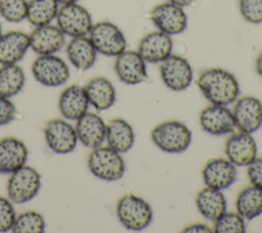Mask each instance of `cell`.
Listing matches in <instances>:
<instances>
[{"label": "cell", "instance_id": "1", "mask_svg": "<svg viewBox=\"0 0 262 233\" xmlns=\"http://www.w3.org/2000/svg\"><path fill=\"white\" fill-rule=\"evenodd\" d=\"M196 84L211 104L228 106L234 103L239 95V84L235 76L222 68H210L203 71Z\"/></svg>", "mask_w": 262, "mask_h": 233}, {"label": "cell", "instance_id": "2", "mask_svg": "<svg viewBox=\"0 0 262 233\" xmlns=\"http://www.w3.org/2000/svg\"><path fill=\"white\" fill-rule=\"evenodd\" d=\"M154 144L162 151L178 154L185 151L192 139L190 129L181 121L168 120L159 123L150 131Z\"/></svg>", "mask_w": 262, "mask_h": 233}, {"label": "cell", "instance_id": "3", "mask_svg": "<svg viewBox=\"0 0 262 233\" xmlns=\"http://www.w3.org/2000/svg\"><path fill=\"white\" fill-rule=\"evenodd\" d=\"M116 211L120 223L131 231L144 230L152 220L149 203L132 193H127L118 200Z\"/></svg>", "mask_w": 262, "mask_h": 233}, {"label": "cell", "instance_id": "4", "mask_svg": "<svg viewBox=\"0 0 262 233\" xmlns=\"http://www.w3.org/2000/svg\"><path fill=\"white\" fill-rule=\"evenodd\" d=\"M87 165L97 179L113 182L120 180L125 173V162L121 153L108 146H98L89 153Z\"/></svg>", "mask_w": 262, "mask_h": 233}, {"label": "cell", "instance_id": "5", "mask_svg": "<svg viewBox=\"0 0 262 233\" xmlns=\"http://www.w3.org/2000/svg\"><path fill=\"white\" fill-rule=\"evenodd\" d=\"M41 188V176L30 165H23L10 173L7 195L12 203L23 204L32 200Z\"/></svg>", "mask_w": 262, "mask_h": 233}, {"label": "cell", "instance_id": "6", "mask_svg": "<svg viewBox=\"0 0 262 233\" xmlns=\"http://www.w3.org/2000/svg\"><path fill=\"white\" fill-rule=\"evenodd\" d=\"M88 35L96 51L106 56H117L127 47L124 33L117 25L108 21L93 24Z\"/></svg>", "mask_w": 262, "mask_h": 233}, {"label": "cell", "instance_id": "7", "mask_svg": "<svg viewBox=\"0 0 262 233\" xmlns=\"http://www.w3.org/2000/svg\"><path fill=\"white\" fill-rule=\"evenodd\" d=\"M31 70L36 81L48 87L61 86L70 78L68 64L55 53L38 55L34 60Z\"/></svg>", "mask_w": 262, "mask_h": 233}, {"label": "cell", "instance_id": "8", "mask_svg": "<svg viewBox=\"0 0 262 233\" xmlns=\"http://www.w3.org/2000/svg\"><path fill=\"white\" fill-rule=\"evenodd\" d=\"M55 20L60 31L71 38L87 36L93 26L90 12L78 2L59 6Z\"/></svg>", "mask_w": 262, "mask_h": 233}, {"label": "cell", "instance_id": "9", "mask_svg": "<svg viewBox=\"0 0 262 233\" xmlns=\"http://www.w3.org/2000/svg\"><path fill=\"white\" fill-rule=\"evenodd\" d=\"M159 70L164 84L174 91L186 89L193 79L190 64L181 55L170 54L160 63Z\"/></svg>", "mask_w": 262, "mask_h": 233}, {"label": "cell", "instance_id": "10", "mask_svg": "<svg viewBox=\"0 0 262 233\" xmlns=\"http://www.w3.org/2000/svg\"><path fill=\"white\" fill-rule=\"evenodd\" d=\"M44 138L48 148L56 154L73 152L78 142L75 127L64 119L59 118L46 122Z\"/></svg>", "mask_w": 262, "mask_h": 233}, {"label": "cell", "instance_id": "11", "mask_svg": "<svg viewBox=\"0 0 262 233\" xmlns=\"http://www.w3.org/2000/svg\"><path fill=\"white\" fill-rule=\"evenodd\" d=\"M150 20L159 31L170 36L184 32L187 27L183 7L169 1L156 5L150 11Z\"/></svg>", "mask_w": 262, "mask_h": 233}, {"label": "cell", "instance_id": "12", "mask_svg": "<svg viewBox=\"0 0 262 233\" xmlns=\"http://www.w3.org/2000/svg\"><path fill=\"white\" fill-rule=\"evenodd\" d=\"M235 128L239 131L253 133L262 125V103L256 96L237 98L233 107Z\"/></svg>", "mask_w": 262, "mask_h": 233}, {"label": "cell", "instance_id": "13", "mask_svg": "<svg viewBox=\"0 0 262 233\" xmlns=\"http://www.w3.org/2000/svg\"><path fill=\"white\" fill-rule=\"evenodd\" d=\"M200 124L204 131L212 135L230 133L235 128L232 111L223 105H209L200 113Z\"/></svg>", "mask_w": 262, "mask_h": 233}, {"label": "cell", "instance_id": "14", "mask_svg": "<svg viewBox=\"0 0 262 233\" xmlns=\"http://www.w3.org/2000/svg\"><path fill=\"white\" fill-rule=\"evenodd\" d=\"M115 71L118 78L129 85H135L145 81L148 76L144 60L138 51L127 50L116 56Z\"/></svg>", "mask_w": 262, "mask_h": 233}, {"label": "cell", "instance_id": "15", "mask_svg": "<svg viewBox=\"0 0 262 233\" xmlns=\"http://www.w3.org/2000/svg\"><path fill=\"white\" fill-rule=\"evenodd\" d=\"M202 176L206 186L224 190L234 183L236 179V168L227 158H211L204 165Z\"/></svg>", "mask_w": 262, "mask_h": 233}, {"label": "cell", "instance_id": "16", "mask_svg": "<svg viewBox=\"0 0 262 233\" xmlns=\"http://www.w3.org/2000/svg\"><path fill=\"white\" fill-rule=\"evenodd\" d=\"M30 48L40 54H54L66 44V35L57 26H37L29 34Z\"/></svg>", "mask_w": 262, "mask_h": 233}, {"label": "cell", "instance_id": "17", "mask_svg": "<svg viewBox=\"0 0 262 233\" xmlns=\"http://www.w3.org/2000/svg\"><path fill=\"white\" fill-rule=\"evenodd\" d=\"M173 41L170 35L152 31L143 36L138 44V53L145 63L160 64L172 54Z\"/></svg>", "mask_w": 262, "mask_h": 233}, {"label": "cell", "instance_id": "18", "mask_svg": "<svg viewBox=\"0 0 262 233\" xmlns=\"http://www.w3.org/2000/svg\"><path fill=\"white\" fill-rule=\"evenodd\" d=\"M257 144L251 133H232L225 142L227 159L235 166H247L257 157Z\"/></svg>", "mask_w": 262, "mask_h": 233}, {"label": "cell", "instance_id": "19", "mask_svg": "<svg viewBox=\"0 0 262 233\" xmlns=\"http://www.w3.org/2000/svg\"><path fill=\"white\" fill-rule=\"evenodd\" d=\"M105 127L103 119L96 113L86 112L76 120V133L78 141L90 149L101 146L105 140Z\"/></svg>", "mask_w": 262, "mask_h": 233}, {"label": "cell", "instance_id": "20", "mask_svg": "<svg viewBox=\"0 0 262 233\" xmlns=\"http://www.w3.org/2000/svg\"><path fill=\"white\" fill-rule=\"evenodd\" d=\"M89 101L84 86L72 84L66 87L58 99V109L63 118L77 120L87 112Z\"/></svg>", "mask_w": 262, "mask_h": 233}, {"label": "cell", "instance_id": "21", "mask_svg": "<svg viewBox=\"0 0 262 233\" xmlns=\"http://www.w3.org/2000/svg\"><path fill=\"white\" fill-rule=\"evenodd\" d=\"M26 144L14 137L0 140V173H11L26 164L28 159Z\"/></svg>", "mask_w": 262, "mask_h": 233}, {"label": "cell", "instance_id": "22", "mask_svg": "<svg viewBox=\"0 0 262 233\" xmlns=\"http://www.w3.org/2000/svg\"><path fill=\"white\" fill-rule=\"evenodd\" d=\"M30 48V37L21 31H9L0 37V64H17Z\"/></svg>", "mask_w": 262, "mask_h": 233}, {"label": "cell", "instance_id": "23", "mask_svg": "<svg viewBox=\"0 0 262 233\" xmlns=\"http://www.w3.org/2000/svg\"><path fill=\"white\" fill-rule=\"evenodd\" d=\"M70 63L80 71L90 69L96 61L97 51L87 36L73 37L66 46Z\"/></svg>", "mask_w": 262, "mask_h": 233}, {"label": "cell", "instance_id": "24", "mask_svg": "<svg viewBox=\"0 0 262 233\" xmlns=\"http://www.w3.org/2000/svg\"><path fill=\"white\" fill-rule=\"evenodd\" d=\"M89 104L97 111L111 108L116 102V89L113 83L105 77H94L84 86Z\"/></svg>", "mask_w": 262, "mask_h": 233}, {"label": "cell", "instance_id": "25", "mask_svg": "<svg viewBox=\"0 0 262 233\" xmlns=\"http://www.w3.org/2000/svg\"><path fill=\"white\" fill-rule=\"evenodd\" d=\"M107 146L119 153H126L134 145L135 134L132 126L123 118L110 120L105 127Z\"/></svg>", "mask_w": 262, "mask_h": 233}, {"label": "cell", "instance_id": "26", "mask_svg": "<svg viewBox=\"0 0 262 233\" xmlns=\"http://www.w3.org/2000/svg\"><path fill=\"white\" fill-rule=\"evenodd\" d=\"M195 204L200 213L212 222L226 210V199L221 190L208 186L198 192Z\"/></svg>", "mask_w": 262, "mask_h": 233}, {"label": "cell", "instance_id": "27", "mask_svg": "<svg viewBox=\"0 0 262 233\" xmlns=\"http://www.w3.org/2000/svg\"><path fill=\"white\" fill-rule=\"evenodd\" d=\"M236 211L246 220L262 213V189L251 185L239 191L235 200Z\"/></svg>", "mask_w": 262, "mask_h": 233}, {"label": "cell", "instance_id": "28", "mask_svg": "<svg viewBox=\"0 0 262 233\" xmlns=\"http://www.w3.org/2000/svg\"><path fill=\"white\" fill-rule=\"evenodd\" d=\"M26 75L17 64L1 65L0 67V95L11 98L24 87Z\"/></svg>", "mask_w": 262, "mask_h": 233}, {"label": "cell", "instance_id": "29", "mask_svg": "<svg viewBox=\"0 0 262 233\" xmlns=\"http://www.w3.org/2000/svg\"><path fill=\"white\" fill-rule=\"evenodd\" d=\"M58 5L56 0H30L27 20L35 27L50 24L56 17Z\"/></svg>", "mask_w": 262, "mask_h": 233}, {"label": "cell", "instance_id": "30", "mask_svg": "<svg viewBox=\"0 0 262 233\" xmlns=\"http://www.w3.org/2000/svg\"><path fill=\"white\" fill-rule=\"evenodd\" d=\"M11 231L14 233H42L45 231L44 217L36 210H27L15 217Z\"/></svg>", "mask_w": 262, "mask_h": 233}, {"label": "cell", "instance_id": "31", "mask_svg": "<svg viewBox=\"0 0 262 233\" xmlns=\"http://www.w3.org/2000/svg\"><path fill=\"white\" fill-rule=\"evenodd\" d=\"M246 231L245 219L236 211H224L214 221L215 233H244Z\"/></svg>", "mask_w": 262, "mask_h": 233}, {"label": "cell", "instance_id": "32", "mask_svg": "<svg viewBox=\"0 0 262 233\" xmlns=\"http://www.w3.org/2000/svg\"><path fill=\"white\" fill-rule=\"evenodd\" d=\"M27 0H0V15L9 23H20L27 18Z\"/></svg>", "mask_w": 262, "mask_h": 233}, {"label": "cell", "instance_id": "33", "mask_svg": "<svg viewBox=\"0 0 262 233\" xmlns=\"http://www.w3.org/2000/svg\"><path fill=\"white\" fill-rule=\"evenodd\" d=\"M243 18L251 24L262 23V0H238Z\"/></svg>", "mask_w": 262, "mask_h": 233}, {"label": "cell", "instance_id": "34", "mask_svg": "<svg viewBox=\"0 0 262 233\" xmlns=\"http://www.w3.org/2000/svg\"><path fill=\"white\" fill-rule=\"evenodd\" d=\"M16 213L9 198L0 195V232L11 230Z\"/></svg>", "mask_w": 262, "mask_h": 233}, {"label": "cell", "instance_id": "35", "mask_svg": "<svg viewBox=\"0 0 262 233\" xmlns=\"http://www.w3.org/2000/svg\"><path fill=\"white\" fill-rule=\"evenodd\" d=\"M16 116V108L9 98L0 95V126L8 124Z\"/></svg>", "mask_w": 262, "mask_h": 233}, {"label": "cell", "instance_id": "36", "mask_svg": "<svg viewBox=\"0 0 262 233\" xmlns=\"http://www.w3.org/2000/svg\"><path fill=\"white\" fill-rule=\"evenodd\" d=\"M247 166V174L251 184L262 189V157H256Z\"/></svg>", "mask_w": 262, "mask_h": 233}, {"label": "cell", "instance_id": "37", "mask_svg": "<svg viewBox=\"0 0 262 233\" xmlns=\"http://www.w3.org/2000/svg\"><path fill=\"white\" fill-rule=\"evenodd\" d=\"M182 232H185V233H192V232L193 233H210V232H213V229L204 223H193V224H190V225L184 227L182 229Z\"/></svg>", "mask_w": 262, "mask_h": 233}, {"label": "cell", "instance_id": "38", "mask_svg": "<svg viewBox=\"0 0 262 233\" xmlns=\"http://www.w3.org/2000/svg\"><path fill=\"white\" fill-rule=\"evenodd\" d=\"M255 69H256V72L257 74L262 77V51L258 54V56L256 57V61H255Z\"/></svg>", "mask_w": 262, "mask_h": 233}, {"label": "cell", "instance_id": "39", "mask_svg": "<svg viewBox=\"0 0 262 233\" xmlns=\"http://www.w3.org/2000/svg\"><path fill=\"white\" fill-rule=\"evenodd\" d=\"M168 1L172 2V3L176 4V5H179L181 7L187 6V5H189L192 2V0H168Z\"/></svg>", "mask_w": 262, "mask_h": 233}, {"label": "cell", "instance_id": "40", "mask_svg": "<svg viewBox=\"0 0 262 233\" xmlns=\"http://www.w3.org/2000/svg\"><path fill=\"white\" fill-rule=\"evenodd\" d=\"M58 4H70V3H77L79 0H56Z\"/></svg>", "mask_w": 262, "mask_h": 233}, {"label": "cell", "instance_id": "41", "mask_svg": "<svg viewBox=\"0 0 262 233\" xmlns=\"http://www.w3.org/2000/svg\"><path fill=\"white\" fill-rule=\"evenodd\" d=\"M2 34H3V32H2V26H1V24H0V37L2 36Z\"/></svg>", "mask_w": 262, "mask_h": 233}]
</instances>
